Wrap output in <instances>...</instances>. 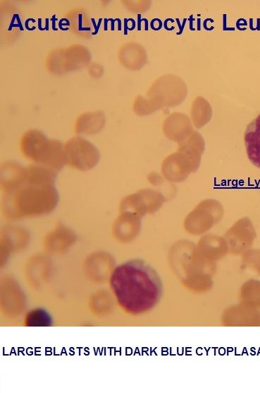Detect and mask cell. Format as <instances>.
Masks as SVG:
<instances>
[{
	"instance_id": "obj_1",
	"label": "cell",
	"mask_w": 260,
	"mask_h": 393,
	"mask_svg": "<svg viewBox=\"0 0 260 393\" xmlns=\"http://www.w3.org/2000/svg\"><path fill=\"white\" fill-rule=\"evenodd\" d=\"M110 283L120 306L132 315L151 310L159 302L163 292L158 273L140 259L118 265L112 272Z\"/></svg>"
},
{
	"instance_id": "obj_5",
	"label": "cell",
	"mask_w": 260,
	"mask_h": 393,
	"mask_svg": "<svg viewBox=\"0 0 260 393\" xmlns=\"http://www.w3.org/2000/svg\"><path fill=\"white\" fill-rule=\"evenodd\" d=\"M88 74L94 78H100L104 74L103 66L100 64L92 63L88 66Z\"/></svg>"
},
{
	"instance_id": "obj_4",
	"label": "cell",
	"mask_w": 260,
	"mask_h": 393,
	"mask_svg": "<svg viewBox=\"0 0 260 393\" xmlns=\"http://www.w3.org/2000/svg\"><path fill=\"white\" fill-rule=\"evenodd\" d=\"M72 16V28L75 33L79 35L81 33H87L92 31V22L87 18L85 14L78 13Z\"/></svg>"
},
{
	"instance_id": "obj_3",
	"label": "cell",
	"mask_w": 260,
	"mask_h": 393,
	"mask_svg": "<svg viewBox=\"0 0 260 393\" xmlns=\"http://www.w3.org/2000/svg\"><path fill=\"white\" fill-rule=\"evenodd\" d=\"M244 140L249 160L260 168V114L247 126Z\"/></svg>"
},
{
	"instance_id": "obj_2",
	"label": "cell",
	"mask_w": 260,
	"mask_h": 393,
	"mask_svg": "<svg viewBox=\"0 0 260 393\" xmlns=\"http://www.w3.org/2000/svg\"><path fill=\"white\" fill-rule=\"evenodd\" d=\"M90 60L91 54L86 47L73 45L51 51L45 64L50 73L61 75L84 68Z\"/></svg>"
}]
</instances>
